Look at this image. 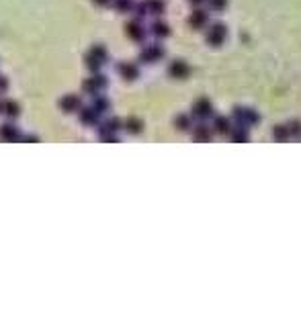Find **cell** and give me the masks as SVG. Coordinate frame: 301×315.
Returning <instances> with one entry per match:
<instances>
[{
    "instance_id": "10",
    "label": "cell",
    "mask_w": 301,
    "mask_h": 315,
    "mask_svg": "<svg viewBox=\"0 0 301 315\" xmlns=\"http://www.w3.org/2000/svg\"><path fill=\"white\" fill-rule=\"evenodd\" d=\"M117 72H119V76H121L125 82H133V80H137V78H139V68L133 62L117 64Z\"/></svg>"
},
{
    "instance_id": "7",
    "label": "cell",
    "mask_w": 301,
    "mask_h": 315,
    "mask_svg": "<svg viewBox=\"0 0 301 315\" xmlns=\"http://www.w3.org/2000/svg\"><path fill=\"white\" fill-rule=\"evenodd\" d=\"M188 25H190V29H195V31H201V29L209 27V11L207 8L195 6V11L188 17Z\"/></svg>"
},
{
    "instance_id": "17",
    "label": "cell",
    "mask_w": 301,
    "mask_h": 315,
    "mask_svg": "<svg viewBox=\"0 0 301 315\" xmlns=\"http://www.w3.org/2000/svg\"><path fill=\"white\" fill-rule=\"evenodd\" d=\"M0 140L2 141H21V133H19V129L13 125V121H8L4 123L2 127H0Z\"/></svg>"
},
{
    "instance_id": "6",
    "label": "cell",
    "mask_w": 301,
    "mask_h": 315,
    "mask_svg": "<svg viewBox=\"0 0 301 315\" xmlns=\"http://www.w3.org/2000/svg\"><path fill=\"white\" fill-rule=\"evenodd\" d=\"M125 33H127V37L132 39V41H135V43H144V41H146V35H148L146 27H144V23H142V18H135V17L132 18V21H127Z\"/></svg>"
},
{
    "instance_id": "5",
    "label": "cell",
    "mask_w": 301,
    "mask_h": 315,
    "mask_svg": "<svg viewBox=\"0 0 301 315\" xmlns=\"http://www.w3.org/2000/svg\"><path fill=\"white\" fill-rule=\"evenodd\" d=\"M164 55H166V49L160 43H152V45H146L142 52H139V62L142 64H156V62L162 60Z\"/></svg>"
},
{
    "instance_id": "9",
    "label": "cell",
    "mask_w": 301,
    "mask_h": 315,
    "mask_svg": "<svg viewBox=\"0 0 301 315\" xmlns=\"http://www.w3.org/2000/svg\"><path fill=\"white\" fill-rule=\"evenodd\" d=\"M123 129V121L119 117H109L98 125V135H117Z\"/></svg>"
},
{
    "instance_id": "27",
    "label": "cell",
    "mask_w": 301,
    "mask_h": 315,
    "mask_svg": "<svg viewBox=\"0 0 301 315\" xmlns=\"http://www.w3.org/2000/svg\"><path fill=\"white\" fill-rule=\"evenodd\" d=\"M287 127H289L291 140H299V137H301V121H299V119H291V121L287 123Z\"/></svg>"
},
{
    "instance_id": "29",
    "label": "cell",
    "mask_w": 301,
    "mask_h": 315,
    "mask_svg": "<svg viewBox=\"0 0 301 315\" xmlns=\"http://www.w3.org/2000/svg\"><path fill=\"white\" fill-rule=\"evenodd\" d=\"M133 15H135V18H144V17H148V6H146V2H135Z\"/></svg>"
},
{
    "instance_id": "31",
    "label": "cell",
    "mask_w": 301,
    "mask_h": 315,
    "mask_svg": "<svg viewBox=\"0 0 301 315\" xmlns=\"http://www.w3.org/2000/svg\"><path fill=\"white\" fill-rule=\"evenodd\" d=\"M93 2H94L96 6H111L113 0H93Z\"/></svg>"
},
{
    "instance_id": "15",
    "label": "cell",
    "mask_w": 301,
    "mask_h": 315,
    "mask_svg": "<svg viewBox=\"0 0 301 315\" xmlns=\"http://www.w3.org/2000/svg\"><path fill=\"white\" fill-rule=\"evenodd\" d=\"M150 35H152L156 41H162V39H168L170 37V27H168V23H164V21H154L152 25H150Z\"/></svg>"
},
{
    "instance_id": "25",
    "label": "cell",
    "mask_w": 301,
    "mask_h": 315,
    "mask_svg": "<svg viewBox=\"0 0 301 315\" xmlns=\"http://www.w3.org/2000/svg\"><path fill=\"white\" fill-rule=\"evenodd\" d=\"M273 135H275V141H287L291 140V133H289V127L285 125H275L273 127Z\"/></svg>"
},
{
    "instance_id": "28",
    "label": "cell",
    "mask_w": 301,
    "mask_h": 315,
    "mask_svg": "<svg viewBox=\"0 0 301 315\" xmlns=\"http://www.w3.org/2000/svg\"><path fill=\"white\" fill-rule=\"evenodd\" d=\"M227 2H229V0H207L209 8H211V11H215V13H222V11H226Z\"/></svg>"
},
{
    "instance_id": "18",
    "label": "cell",
    "mask_w": 301,
    "mask_h": 315,
    "mask_svg": "<svg viewBox=\"0 0 301 315\" xmlns=\"http://www.w3.org/2000/svg\"><path fill=\"white\" fill-rule=\"evenodd\" d=\"M227 140L234 141V143H246V141L250 140L248 127H242V125H236V123H234L232 131H229V135H227Z\"/></svg>"
},
{
    "instance_id": "13",
    "label": "cell",
    "mask_w": 301,
    "mask_h": 315,
    "mask_svg": "<svg viewBox=\"0 0 301 315\" xmlns=\"http://www.w3.org/2000/svg\"><path fill=\"white\" fill-rule=\"evenodd\" d=\"M213 140V127H209L207 123H199L193 127V141L197 143H209Z\"/></svg>"
},
{
    "instance_id": "21",
    "label": "cell",
    "mask_w": 301,
    "mask_h": 315,
    "mask_svg": "<svg viewBox=\"0 0 301 315\" xmlns=\"http://www.w3.org/2000/svg\"><path fill=\"white\" fill-rule=\"evenodd\" d=\"M174 127L178 131H190L193 129V115H178L174 119Z\"/></svg>"
},
{
    "instance_id": "33",
    "label": "cell",
    "mask_w": 301,
    "mask_h": 315,
    "mask_svg": "<svg viewBox=\"0 0 301 315\" xmlns=\"http://www.w3.org/2000/svg\"><path fill=\"white\" fill-rule=\"evenodd\" d=\"M188 2L193 4V6H201V4H203V2H207V0H188Z\"/></svg>"
},
{
    "instance_id": "3",
    "label": "cell",
    "mask_w": 301,
    "mask_h": 315,
    "mask_svg": "<svg viewBox=\"0 0 301 315\" xmlns=\"http://www.w3.org/2000/svg\"><path fill=\"white\" fill-rule=\"evenodd\" d=\"M227 39V27L224 23H211L207 29V35H205V41L209 47H222Z\"/></svg>"
},
{
    "instance_id": "19",
    "label": "cell",
    "mask_w": 301,
    "mask_h": 315,
    "mask_svg": "<svg viewBox=\"0 0 301 315\" xmlns=\"http://www.w3.org/2000/svg\"><path fill=\"white\" fill-rule=\"evenodd\" d=\"M123 129L129 133V135H139L144 131V121L139 117H127L123 121Z\"/></svg>"
},
{
    "instance_id": "20",
    "label": "cell",
    "mask_w": 301,
    "mask_h": 315,
    "mask_svg": "<svg viewBox=\"0 0 301 315\" xmlns=\"http://www.w3.org/2000/svg\"><path fill=\"white\" fill-rule=\"evenodd\" d=\"M144 2L148 6V15H152V17H162L166 11L164 0H144Z\"/></svg>"
},
{
    "instance_id": "8",
    "label": "cell",
    "mask_w": 301,
    "mask_h": 315,
    "mask_svg": "<svg viewBox=\"0 0 301 315\" xmlns=\"http://www.w3.org/2000/svg\"><path fill=\"white\" fill-rule=\"evenodd\" d=\"M168 76L174 80H187L190 76V66L185 60H172L168 64Z\"/></svg>"
},
{
    "instance_id": "32",
    "label": "cell",
    "mask_w": 301,
    "mask_h": 315,
    "mask_svg": "<svg viewBox=\"0 0 301 315\" xmlns=\"http://www.w3.org/2000/svg\"><path fill=\"white\" fill-rule=\"evenodd\" d=\"M100 141H119L117 135H100Z\"/></svg>"
},
{
    "instance_id": "23",
    "label": "cell",
    "mask_w": 301,
    "mask_h": 315,
    "mask_svg": "<svg viewBox=\"0 0 301 315\" xmlns=\"http://www.w3.org/2000/svg\"><path fill=\"white\" fill-rule=\"evenodd\" d=\"M93 106L103 115V113H107L109 109H111V101H109L107 96H103V94H96V96H93Z\"/></svg>"
},
{
    "instance_id": "12",
    "label": "cell",
    "mask_w": 301,
    "mask_h": 315,
    "mask_svg": "<svg viewBox=\"0 0 301 315\" xmlns=\"http://www.w3.org/2000/svg\"><path fill=\"white\" fill-rule=\"evenodd\" d=\"M59 109L64 113H78L82 109V98L78 94H66L64 98H59Z\"/></svg>"
},
{
    "instance_id": "30",
    "label": "cell",
    "mask_w": 301,
    "mask_h": 315,
    "mask_svg": "<svg viewBox=\"0 0 301 315\" xmlns=\"http://www.w3.org/2000/svg\"><path fill=\"white\" fill-rule=\"evenodd\" d=\"M8 90V78L0 74V94H4Z\"/></svg>"
},
{
    "instance_id": "24",
    "label": "cell",
    "mask_w": 301,
    "mask_h": 315,
    "mask_svg": "<svg viewBox=\"0 0 301 315\" xmlns=\"http://www.w3.org/2000/svg\"><path fill=\"white\" fill-rule=\"evenodd\" d=\"M117 13H121V15H125V13H133V8H135V2L133 0H113V4H111Z\"/></svg>"
},
{
    "instance_id": "14",
    "label": "cell",
    "mask_w": 301,
    "mask_h": 315,
    "mask_svg": "<svg viewBox=\"0 0 301 315\" xmlns=\"http://www.w3.org/2000/svg\"><path fill=\"white\" fill-rule=\"evenodd\" d=\"M0 113H2L6 119H17L19 115H21V106H19L17 101H11V98H4V101H0Z\"/></svg>"
},
{
    "instance_id": "1",
    "label": "cell",
    "mask_w": 301,
    "mask_h": 315,
    "mask_svg": "<svg viewBox=\"0 0 301 315\" xmlns=\"http://www.w3.org/2000/svg\"><path fill=\"white\" fill-rule=\"evenodd\" d=\"M232 121L236 125L242 127H256L260 123V113L256 109H250V106H234L232 109Z\"/></svg>"
},
{
    "instance_id": "26",
    "label": "cell",
    "mask_w": 301,
    "mask_h": 315,
    "mask_svg": "<svg viewBox=\"0 0 301 315\" xmlns=\"http://www.w3.org/2000/svg\"><path fill=\"white\" fill-rule=\"evenodd\" d=\"M88 52L93 53L94 57H98V60L103 62V64L109 62V52H107V47H105V45H93V47L88 49Z\"/></svg>"
},
{
    "instance_id": "11",
    "label": "cell",
    "mask_w": 301,
    "mask_h": 315,
    "mask_svg": "<svg viewBox=\"0 0 301 315\" xmlns=\"http://www.w3.org/2000/svg\"><path fill=\"white\" fill-rule=\"evenodd\" d=\"M78 119L82 121L84 125H88V127H98L100 125V113L94 109L93 105H88V106H82V109H80Z\"/></svg>"
},
{
    "instance_id": "2",
    "label": "cell",
    "mask_w": 301,
    "mask_h": 315,
    "mask_svg": "<svg viewBox=\"0 0 301 315\" xmlns=\"http://www.w3.org/2000/svg\"><path fill=\"white\" fill-rule=\"evenodd\" d=\"M190 115H193V119L199 121V123H207L209 119L213 117V106H211V101L205 96L197 98L193 103V109H190Z\"/></svg>"
},
{
    "instance_id": "16",
    "label": "cell",
    "mask_w": 301,
    "mask_h": 315,
    "mask_svg": "<svg viewBox=\"0 0 301 315\" xmlns=\"http://www.w3.org/2000/svg\"><path fill=\"white\" fill-rule=\"evenodd\" d=\"M234 127V121L229 119V117H224V115H217L213 117V131L219 133V135H229Z\"/></svg>"
},
{
    "instance_id": "22",
    "label": "cell",
    "mask_w": 301,
    "mask_h": 315,
    "mask_svg": "<svg viewBox=\"0 0 301 315\" xmlns=\"http://www.w3.org/2000/svg\"><path fill=\"white\" fill-rule=\"evenodd\" d=\"M84 66H86V68H88V70H90V72H93V74H98L100 70H103V66H105V64H103V62H100V60H98V57H94L93 53H90V52H88V53L84 55Z\"/></svg>"
},
{
    "instance_id": "4",
    "label": "cell",
    "mask_w": 301,
    "mask_h": 315,
    "mask_svg": "<svg viewBox=\"0 0 301 315\" xmlns=\"http://www.w3.org/2000/svg\"><path fill=\"white\" fill-rule=\"evenodd\" d=\"M107 86H109V78L98 72V74H93V76L86 78V80L82 82V90H84V94L96 96V94L103 92Z\"/></svg>"
}]
</instances>
